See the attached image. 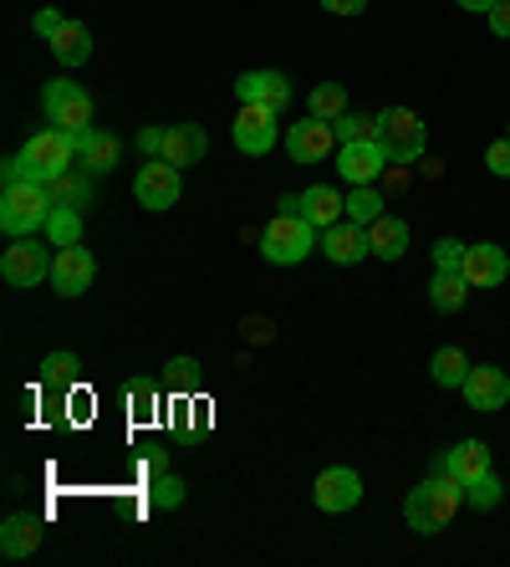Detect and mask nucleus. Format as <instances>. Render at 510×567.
<instances>
[{
	"label": "nucleus",
	"mask_w": 510,
	"mask_h": 567,
	"mask_svg": "<svg viewBox=\"0 0 510 567\" xmlns=\"http://www.w3.org/2000/svg\"><path fill=\"white\" fill-rule=\"evenodd\" d=\"M459 502H465V486H459V481H445V475H434V481H424V486L408 491L404 522L419 532V537H434L439 527L455 522Z\"/></svg>",
	"instance_id": "nucleus-1"
},
{
	"label": "nucleus",
	"mask_w": 510,
	"mask_h": 567,
	"mask_svg": "<svg viewBox=\"0 0 510 567\" xmlns=\"http://www.w3.org/2000/svg\"><path fill=\"white\" fill-rule=\"evenodd\" d=\"M316 236H322V230L301 210H275V220L261 230V256L271 266H301L316 251Z\"/></svg>",
	"instance_id": "nucleus-2"
},
{
	"label": "nucleus",
	"mask_w": 510,
	"mask_h": 567,
	"mask_svg": "<svg viewBox=\"0 0 510 567\" xmlns=\"http://www.w3.org/2000/svg\"><path fill=\"white\" fill-rule=\"evenodd\" d=\"M52 220V195L46 185H6L0 189V230L11 240L37 236Z\"/></svg>",
	"instance_id": "nucleus-3"
},
{
	"label": "nucleus",
	"mask_w": 510,
	"mask_h": 567,
	"mask_svg": "<svg viewBox=\"0 0 510 567\" xmlns=\"http://www.w3.org/2000/svg\"><path fill=\"white\" fill-rule=\"evenodd\" d=\"M77 154H82V148H77V133L56 128V123H52V128H41V133H31L27 148H21V158H27L31 169L41 174V185L72 169V158H77Z\"/></svg>",
	"instance_id": "nucleus-4"
},
{
	"label": "nucleus",
	"mask_w": 510,
	"mask_h": 567,
	"mask_svg": "<svg viewBox=\"0 0 510 567\" xmlns=\"http://www.w3.org/2000/svg\"><path fill=\"white\" fill-rule=\"evenodd\" d=\"M52 261L56 256L46 251V246H37V236H21L15 246H6V256H0V277H6V287L27 291V287H41V281L52 277Z\"/></svg>",
	"instance_id": "nucleus-5"
},
{
	"label": "nucleus",
	"mask_w": 510,
	"mask_h": 567,
	"mask_svg": "<svg viewBox=\"0 0 510 567\" xmlns=\"http://www.w3.org/2000/svg\"><path fill=\"white\" fill-rule=\"evenodd\" d=\"M378 138L393 164H414V158L424 154V144H429V138H424V118L414 107H388V113H378Z\"/></svg>",
	"instance_id": "nucleus-6"
},
{
	"label": "nucleus",
	"mask_w": 510,
	"mask_h": 567,
	"mask_svg": "<svg viewBox=\"0 0 510 567\" xmlns=\"http://www.w3.org/2000/svg\"><path fill=\"white\" fill-rule=\"evenodd\" d=\"M41 107H46V118L66 133H87L92 128V93L77 87V82H46L41 87Z\"/></svg>",
	"instance_id": "nucleus-7"
},
{
	"label": "nucleus",
	"mask_w": 510,
	"mask_h": 567,
	"mask_svg": "<svg viewBox=\"0 0 510 567\" xmlns=\"http://www.w3.org/2000/svg\"><path fill=\"white\" fill-rule=\"evenodd\" d=\"M184 195V169H174L169 158H148L144 169L133 174V199L144 210H169Z\"/></svg>",
	"instance_id": "nucleus-8"
},
{
	"label": "nucleus",
	"mask_w": 510,
	"mask_h": 567,
	"mask_svg": "<svg viewBox=\"0 0 510 567\" xmlns=\"http://www.w3.org/2000/svg\"><path fill=\"white\" fill-rule=\"evenodd\" d=\"M312 502H316V512H322V516L353 512V506L363 502V475H357L353 465H327V471L316 475Z\"/></svg>",
	"instance_id": "nucleus-9"
},
{
	"label": "nucleus",
	"mask_w": 510,
	"mask_h": 567,
	"mask_svg": "<svg viewBox=\"0 0 510 567\" xmlns=\"http://www.w3.org/2000/svg\"><path fill=\"white\" fill-rule=\"evenodd\" d=\"M230 133H236V148L250 158H261L275 148V107H256V103H240L236 123H230Z\"/></svg>",
	"instance_id": "nucleus-10"
},
{
	"label": "nucleus",
	"mask_w": 510,
	"mask_h": 567,
	"mask_svg": "<svg viewBox=\"0 0 510 567\" xmlns=\"http://www.w3.org/2000/svg\"><path fill=\"white\" fill-rule=\"evenodd\" d=\"M465 404H470L475 414H496L510 404V379L506 369H490V363H480V369H470V379H465Z\"/></svg>",
	"instance_id": "nucleus-11"
},
{
	"label": "nucleus",
	"mask_w": 510,
	"mask_h": 567,
	"mask_svg": "<svg viewBox=\"0 0 510 567\" xmlns=\"http://www.w3.org/2000/svg\"><path fill=\"white\" fill-rule=\"evenodd\" d=\"M281 210H301L306 220L316 225V230H327V225L347 220V199H342L332 185H312V189H301V195L281 199Z\"/></svg>",
	"instance_id": "nucleus-12"
},
{
	"label": "nucleus",
	"mask_w": 510,
	"mask_h": 567,
	"mask_svg": "<svg viewBox=\"0 0 510 567\" xmlns=\"http://www.w3.org/2000/svg\"><path fill=\"white\" fill-rule=\"evenodd\" d=\"M92 277H97V261H92L87 246H62L52 261V287L56 297H82V291L92 287Z\"/></svg>",
	"instance_id": "nucleus-13"
},
{
	"label": "nucleus",
	"mask_w": 510,
	"mask_h": 567,
	"mask_svg": "<svg viewBox=\"0 0 510 567\" xmlns=\"http://www.w3.org/2000/svg\"><path fill=\"white\" fill-rule=\"evenodd\" d=\"M332 144H337V128H332L327 118H306V123H291L287 128V154L296 158V164H322V158L332 154Z\"/></svg>",
	"instance_id": "nucleus-14"
},
{
	"label": "nucleus",
	"mask_w": 510,
	"mask_h": 567,
	"mask_svg": "<svg viewBox=\"0 0 510 567\" xmlns=\"http://www.w3.org/2000/svg\"><path fill=\"white\" fill-rule=\"evenodd\" d=\"M322 256H327L332 266H357L363 256H373V246H367V225L357 220H337L322 230Z\"/></svg>",
	"instance_id": "nucleus-15"
},
{
	"label": "nucleus",
	"mask_w": 510,
	"mask_h": 567,
	"mask_svg": "<svg viewBox=\"0 0 510 567\" xmlns=\"http://www.w3.org/2000/svg\"><path fill=\"white\" fill-rule=\"evenodd\" d=\"M236 97H240V103L287 113V107H291V82L281 78V72H240V78H236Z\"/></svg>",
	"instance_id": "nucleus-16"
},
{
	"label": "nucleus",
	"mask_w": 510,
	"mask_h": 567,
	"mask_svg": "<svg viewBox=\"0 0 510 567\" xmlns=\"http://www.w3.org/2000/svg\"><path fill=\"white\" fill-rule=\"evenodd\" d=\"M383 164H393L383 144H342L337 148V174L347 185H373L383 174Z\"/></svg>",
	"instance_id": "nucleus-17"
},
{
	"label": "nucleus",
	"mask_w": 510,
	"mask_h": 567,
	"mask_svg": "<svg viewBox=\"0 0 510 567\" xmlns=\"http://www.w3.org/2000/svg\"><path fill=\"white\" fill-rule=\"evenodd\" d=\"M485 471H490V445H480V440H459L455 450H445V461H434V475L459 481V486H470Z\"/></svg>",
	"instance_id": "nucleus-18"
},
{
	"label": "nucleus",
	"mask_w": 510,
	"mask_h": 567,
	"mask_svg": "<svg viewBox=\"0 0 510 567\" xmlns=\"http://www.w3.org/2000/svg\"><path fill=\"white\" fill-rule=\"evenodd\" d=\"M210 154V133L199 128V123H174V128H164V154L174 169H189V164H199V158Z\"/></svg>",
	"instance_id": "nucleus-19"
},
{
	"label": "nucleus",
	"mask_w": 510,
	"mask_h": 567,
	"mask_svg": "<svg viewBox=\"0 0 510 567\" xmlns=\"http://www.w3.org/2000/svg\"><path fill=\"white\" fill-rule=\"evenodd\" d=\"M510 277V256L500 251V246H490V240H480V246H470L465 251V281L470 287H500V281Z\"/></svg>",
	"instance_id": "nucleus-20"
},
{
	"label": "nucleus",
	"mask_w": 510,
	"mask_h": 567,
	"mask_svg": "<svg viewBox=\"0 0 510 567\" xmlns=\"http://www.w3.org/2000/svg\"><path fill=\"white\" fill-rule=\"evenodd\" d=\"M37 547H41V516H31V512L6 516V527H0V553L11 557V563H27Z\"/></svg>",
	"instance_id": "nucleus-21"
},
{
	"label": "nucleus",
	"mask_w": 510,
	"mask_h": 567,
	"mask_svg": "<svg viewBox=\"0 0 510 567\" xmlns=\"http://www.w3.org/2000/svg\"><path fill=\"white\" fill-rule=\"evenodd\" d=\"M367 246H373V256H378V261H404V251H408V225L398 220V215L383 210L378 220L367 225Z\"/></svg>",
	"instance_id": "nucleus-22"
},
{
	"label": "nucleus",
	"mask_w": 510,
	"mask_h": 567,
	"mask_svg": "<svg viewBox=\"0 0 510 567\" xmlns=\"http://www.w3.org/2000/svg\"><path fill=\"white\" fill-rule=\"evenodd\" d=\"M118 154H123V144L113 138L107 128H87L82 133V154H77V164L87 174H107V169H118Z\"/></svg>",
	"instance_id": "nucleus-23"
},
{
	"label": "nucleus",
	"mask_w": 510,
	"mask_h": 567,
	"mask_svg": "<svg viewBox=\"0 0 510 567\" xmlns=\"http://www.w3.org/2000/svg\"><path fill=\"white\" fill-rule=\"evenodd\" d=\"M465 302H470V281H465V271H434V281H429V307L434 312H459Z\"/></svg>",
	"instance_id": "nucleus-24"
},
{
	"label": "nucleus",
	"mask_w": 510,
	"mask_h": 567,
	"mask_svg": "<svg viewBox=\"0 0 510 567\" xmlns=\"http://www.w3.org/2000/svg\"><path fill=\"white\" fill-rule=\"evenodd\" d=\"M52 56L62 66H82L92 56V31L82 27V21H66V27L52 37Z\"/></svg>",
	"instance_id": "nucleus-25"
},
{
	"label": "nucleus",
	"mask_w": 510,
	"mask_h": 567,
	"mask_svg": "<svg viewBox=\"0 0 510 567\" xmlns=\"http://www.w3.org/2000/svg\"><path fill=\"white\" fill-rule=\"evenodd\" d=\"M470 358H465V348H439L429 363V379L439 383V389H465V379H470Z\"/></svg>",
	"instance_id": "nucleus-26"
},
{
	"label": "nucleus",
	"mask_w": 510,
	"mask_h": 567,
	"mask_svg": "<svg viewBox=\"0 0 510 567\" xmlns=\"http://www.w3.org/2000/svg\"><path fill=\"white\" fill-rule=\"evenodd\" d=\"M46 195H52V205H77V210H82V205L92 199V174L77 164V169H66V174H56V179H46Z\"/></svg>",
	"instance_id": "nucleus-27"
},
{
	"label": "nucleus",
	"mask_w": 510,
	"mask_h": 567,
	"mask_svg": "<svg viewBox=\"0 0 510 567\" xmlns=\"http://www.w3.org/2000/svg\"><path fill=\"white\" fill-rule=\"evenodd\" d=\"M77 379H82L77 353H46V358H41V383H46L52 394H66Z\"/></svg>",
	"instance_id": "nucleus-28"
},
{
	"label": "nucleus",
	"mask_w": 510,
	"mask_h": 567,
	"mask_svg": "<svg viewBox=\"0 0 510 567\" xmlns=\"http://www.w3.org/2000/svg\"><path fill=\"white\" fill-rule=\"evenodd\" d=\"M306 113H312V118H342V113H347V87H342V82H316L312 87V97H306Z\"/></svg>",
	"instance_id": "nucleus-29"
},
{
	"label": "nucleus",
	"mask_w": 510,
	"mask_h": 567,
	"mask_svg": "<svg viewBox=\"0 0 510 567\" xmlns=\"http://www.w3.org/2000/svg\"><path fill=\"white\" fill-rule=\"evenodd\" d=\"M46 240H52V246H82V210L77 205H52Z\"/></svg>",
	"instance_id": "nucleus-30"
},
{
	"label": "nucleus",
	"mask_w": 510,
	"mask_h": 567,
	"mask_svg": "<svg viewBox=\"0 0 510 567\" xmlns=\"http://www.w3.org/2000/svg\"><path fill=\"white\" fill-rule=\"evenodd\" d=\"M332 128H337V144H383L378 118H367V113H342L332 118Z\"/></svg>",
	"instance_id": "nucleus-31"
},
{
	"label": "nucleus",
	"mask_w": 510,
	"mask_h": 567,
	"mask_svg": "<svg viewBox=\"0 0 510 567\" xmlns=\"http://www.w3.org/2000/svg\"><path fill=\"white\" fill-rule=\"evenodd\" d=\"M465 502H470L475 512H496V506L506 502V486H500V475H496V471L475 475L470 486H465Z\"/></svg>",
	"instance_id": "nucleus-32"
},
{
	"label": "nucleus",
	"mask_w": 510,
	"mask_h": 567,
	"mask_svg": "<svg viewBox=\"0 0 510 567\" xmlns=\"http://www.w3.org/2000/svg\"><path fill=\"white\" fill-rule=\"evenodd\" d=\"M383 215V195L373 185H353V195H347V220L357 225H373Z\"/></svg>",
	"instance_id": "nucleus-33"
},
{
	"label": "nucleus",
	"mask_w": 510,
	"mask_h": 567,
	"mask_svg": "<svg viewBox=\"0 0 510 567\" xmlns=\"http://www.w3.org/2000/svg\"><path fill=\"white\" fill-rule=\"evenodd\" d=\"M465 240H455V236H439L434 240V271H465Z\"/></svg>",
	"instance_id": "nucleus-34"
},
{
	"label": "nucleus",
	"mask_w": 510,
	"mask_h": 567,
	"mask_svg": "<svg viewBox=\"0 0 510 567\" xmlns=\"http://www.w3.org/2000/svg\"><path fill=\"white\" fill-rule=\"evenodd\" d=\"M148 496H154L158 512H174V506H184V481H179V475H158Z\"/></svg>",
	"instance_id": "nucleus-35"
},
{
	"label": "nucleus",
	"mask_w": 510,
	"mask_h": 567,
	"mask_svg": "<svg viewBox=\"0 0 510 567\" xmlns=\"http://www.w3.org/2000/svg\"><path fill=\"white\" fill-rule=\"evenodd\" d=\"M128 404H133V414H138V420H148V414L158 410V389H154V379H133V383H128Z\"/></svg>",
	"instance_id": "nucleus-36"
},
{
	"label": "nucleus",
	"mask_w": 510,
	"mask_h": 567,
	"mask_svg": "<svg viewBox=\"0 0 510 567\" xmlns=\"http://www.w3.org/2000/svg\"><path fill=\"white\" fill-rule=\"evenodd\" d=\"M195 383H199V363H195V358H174V363H169V389L195 394Z\"/></svg>",
	"instance_id": "nucleus-37"
},
{
	"label": "nucleus",
	"mask_w": 510,
	"mask_h": 567,
	"mask_svg": "<svg viewBox=\"0 0 510 567\" xmlns=\"http://www.w3.org/2000/svg\"><path fill=\"white\" fill-rule=\"evenodd\" d=\"M0 185H41V174L31 169L21 154H15V158H6V164H0Z\"/></svg>",
	"instance_id": "nucleus-38"
},
{
	"label": "nucleus",
	"mask_w": 510,
	"mask_h": 567,
	"mask_svg": "<svg viewBox=\"0 0 510 567\" xmlns=\"http://www.w3.org/2000/svg\"><path fill=\"white\" fill-rule=\"evenodd\" d=\"M31 27H37V37H46V41H52V37H56V31H62V27H66V16H62V11H56V6H41V11H37V16H31Z\"/></svg>",
	"instance_id": "nucleus-39"
},
{
	"label": "nucleus",
	"mask_w": 510,
	"mask_h": 567,
	"mask_svg": "<svg viewBox=\"0 0 510 567\" xmlns=\"http://www.w3.org/2000/svg\"><path fill=\"white\" fill-rule=\"evenodd\" d=\"M485 164H490V174H496V179H510V138H500V144L485 148Z\"/></svg>",
	"instance_id": "nucleus-40"
},
{
	"label": "nucleus",
	"mask_w": 510,
	"mask_h": 567,
	"mask_svg": "<svg viewBox=\"0 0 510 567\" xmlns=\"http://www.w3.org/2000/svg\"><path fill=\"white\" fill-rule=\"evenodd\" d=\"M485 21H490V31H496L500 41H510V0H496V6H490V16H485Z\"/></svg>",
	"instance_id": "nucleus-41"
},
{
	"label": "nucleus",
	"mask_w": 510,
	"mask_h": 567,
	"mask_svg": "<svg viewBox=\"0 0 510 567\" xmlns=\"http://www.w3.org/2000/svg\"><path fill=\"white\" fill-rule=\"evenodd\" d=\"M138 148H144V158H158L164 154V128H144L138 133Z\"/></svg>",
	"instance_id": "nucleus-42"
},
{
	"label": "nucleus",
	"mask_w": 510,
	"mask_h": 567,
	"mask_svg": "<svg viewBox=\"0 0 510 567\" xmlns=\"http://www.w3.org/2000/svg\"><path fill=\"white\" fill-rule=\"evenodd\" d=\"M322 11H332V16H363L367 0H322Z\"/></svg>",
	"instance_id": "nucleus-43"
},
{
	"label": "nucleus",
	"mask_w": 510,
	"mask_h": 567,
	"mask_svg": "<svg viewBox=\"0 0 510 567\" xmlns=\"http://www.w3.org/2000/svg\"><path fill=\"white\" fill-rule=\"evenodd\" d=\"M459 6H465V11H480V16H490V6H496V0H459Z\"/></svg>",
	"instance_id": "nucleus-44"
},
{
	"label": "nucleus",
	"mask_w": 510,
	"mask_h": 567,
	"mask_svg": "<svg viewBox=\"0 0 510 567\" xmlns=\"http://www.w3.org/2000/svg\"><path fill=\"white\" fill-rule=\"evenodd\" d=\"M506 138H510V128H506Z\"/></svg>",
	"instance_id": "nucleus-45"
}]
</instances>
